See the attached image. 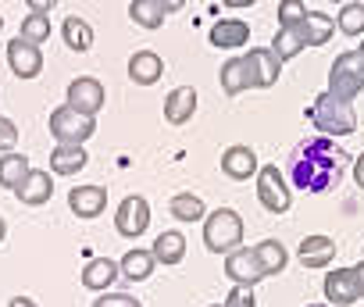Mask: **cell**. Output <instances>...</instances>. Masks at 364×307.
I'll use <instances>...</instances> for the list:
<instances>
[{"mask_svg":"<svg viewBox=\"0 0 364 307\" xmlns=\"http://www.w3.org/2000/svg\"><path fill=\"white\" fill-rule=\"evenodd\" d=\"M257 200H261V208L272 211V215H286V211H289L293 190L286 186L279 165H264V168L257 172Z\"/></svg>","mask_w":364,"mask_h":307,"instance_id":"6","label":"cell"},{"mask_svg":"<svg viewBox=\"0 0 364 307\" xmlns=\"http://www.w3.org/2000/svg\"><path fill=\"white\" fill-rule=\"evenodd\" d=\"M146 225H150V204H146L143 197H125V200L118 204V211H114V229H118V236L139 239V236L146 232Z\"/></svg>","mask_w":364,"mask_h":307,"instance_id":"9","label":"cell"},{"mask_svg":"<svg viewBox=\"0 0 364 307\" xmlns=\"http://www.w3.org/2000/svg\"><path fill=\"white\" fill-rule=\"evenodd\" d=\"M50 8H54V0H33L29 15H50Z\"/></svg>","mask_w":364,"mask_h":307,"instance_id":"38","label":"cell"},{"mask_svg":"<svg viewBox=\"0 0 364 307\" xmlns=\"http://www.w3.org/2000/svg\"><path fill=\"white\" fill-rule=\"evenodd\" d=\"M29 172H33V165L26 154H4L0 158V186L4 190H18L29 179Z\"/></svg>","mask_w":364,"mask_h":307,"instance_id":"28","label":"cell"},{"mask_svg":"<svg viewBox=\"0 0 364 307\" xmlns=\"http://www.w3.org/2000/svg\"><path fill=\"white\" fill-rule=\"evenodd\" d=\"M114 279H122V271H118V261H111V257H90L82 268V286L93 293H111Z\"/></svg>","mask_w":364,"mask_h":307,"instance_id":"18","label":"cell"},{"mask_svg":"<svg viewBox=\"0 0 364 307\" xmlns=\"http://www.w3.org/2000/svg\"><path fill=\"white\" fill-rule=\"evenodd\" d=\"M307 307H325V303H307Z\"/></svg>","mask_w":364,"mask_h":307,"instance_id":"44","label":"cell"},{"mask_svg":"<svg viewBox=\"0 0 364 307\" xmlns=\"http://www.w3.org/2000/svg\"><path fill=\"white\" fill-rule=\"evenodd\" d=\"M93 132H97V122L79 114L75 107L61 104L58 111H50V136L58 139V146H82Z\"/></svg>","mask_w":364,"mask_h":307,"instance_id":"5","label":"cell"},{"mask_svg":"<svg viewBox=\"0 0 364 307\" xmlns=\"http://www.w3.org/2000/svg\"><path fill=\"white\" fill-rule=\"evenodd\" d=\"M18 40H26L33 47H43L50 40V18L47 15H26L22 18V29H18Z\"/></svg>","mask_w":364,"mask_h":307,"instance_id":"32","label":"cell"},{"mask_svg":"<svg viewBox=\"0 0 364 307\" xmlns=\"http://www.w3.org/2000/svg\"><path fill=\"white\" fill-rule=\"evenodd\" d=\"M254 257H257L264 279H268V275H279V271L286 268V261H289V254H286V247H282L279 239H261V243L254 247Z\"/></svg>","mask_w":364,"mask_h":307,"instance_id":"27","label":"cell"},{"mask_svg":"<svg viewBox=\"0 0 364 307\" xmlns=\"http://www.w3.org/2000/svg\"><path fill=\"white\" fill-rule=\"evenodd\" d=\"M325 300L336 303V307H350L360 300V289H357V275L353 268H336L325 275Z\"/></svg>","mask_w":364,"mask_h":307,"instance_id":"11","label":"cell"},{"mask_svg":"<svg viewBox=\"0 0 364 307\" xmlns=\"http://www.w3.org/2000/svg\"><path fill=\"white\" fill-rule=\"evenodd\" d=\"M211 307H225V303H211Z\"/></svg>","mask_w":364,"mask_h":307,"instance_id":"46","label":"cell"},{"mask_svg":"<svg viewBox=\"0 0 364 307\" xmlns=\"http://www.w3.org/2000/svg\"><path fill=\"white\" fill-rule=\"evenodd\" d=\"M4 236H8V222H4V215H0V243H4Z\"/></svg>","mask_w":364,"mask_h":307,"instance_id":"42","label":"cell"},{"mask_svg":"<svg viewBox=\"0 0 364 307\" xmlns=\"http://www.w3.org/2000/svg\"><path fill=\"white\" fill-rule=\"evenodd\" d=\"M328 93L339 100H353L364 93V58L357 50H343L328 68Z\"/></svg>","mask_w":364,"mask_h":307,"instance_id":"4","label":"cell"},{"mask_svg":"<svg viewBox=\"0 0 364 307\" xmlns=\"http://www.w3.org/2000/svg\"><path fill=\"white\" fill-rule=\"evenodd\" d=\"M296 33H300L304 47H321V43L332 40V33H336V18H328L325 11H307V18L300 22Z\"/></svg>","mask_w":364,"mask_h":307,"instance_id":"22","label":"cell"},{"mask_svg":"<svg viewBox=\"0 0 364 307\" xmlns=\"http://www.w3.org/2000/svg\"><path fill=\"white\" fill-rule=\"evenodd\" d=\"M243 65H247L250 90H268L282 75V61L272 54V47H254L250 54H243Z\"/></svg>","mask_w":364,"mask_h":307,"instance_id":"7","label":"cell"},{"mask_svg":"<svg viewBox=\"0 0 364 307\" xmlns=\"http://www.w3.org/2000/svg\"><path fill=\"white\" fill-rule=\"evenodd\" d=\"M93 307H143L132 293H100L93 300Z\"/></svg>","mask_w":364,"mask_h":307,"instance_id":"36","label":"cell"},{"mask_svg":"<svg viewBox=\"0 0 364 307\" xmlns=\"http://www.w3.org/2000/svg\"><path fill=\"white\" fill-rule=\"evenodd\" d=\"M307 118L314 122V129H318V136H328V139H336V136H350V132H357V114H353V107H350L346 100H339V97H332L328 90L314 97V104H311V111H307Z\"/></svg>","mask_w":364,"mask_h":307,"instance_id":"2","label":"cell"},{"mask_svg":"<svg viewBox=\"0 0 364 307\" xmlns=\"http://www.w3.org/2000/svg\"><path fill=\"white\" fill-rule=\"evenodd\" d=\"M357 54H360V58H364V43H360V47H357Z\"/></svg>","mask_w":364,"mask_h":307,"instance_id":"43","label":"cell"},{"mask_svg":"<svg viewBox=\"0 0 364 307\" xmlns=\"http://www.w3.org/2000/svg\"><path fill=\"white\" fill-rule=\"evenodd\" d=\"M353 183H357V186L364 190V154H360V158L353 161Z\"/></svg>","mask_w":364,"mask_h":307,"instance_id":"39","label":"cell"},{"mask_svg":"<svg viewBox=\"0 0 364 307\" xmlns=\"http://www.w3.org/2000/svg\"><path fill=\"white\" fill-rule=\"evenodd\" d=\"M65 104L75 107V111L86 114V118H97V111L107 104V93H104L100 79H93V75H79V79L68 82V100H65Z\"/></svg>","mask_w":364,"mask_h":307,"instance_id":"8","label":"cell"},{"mask_svg":"<svg viewBox=\"0 0 364 307\" xmlns=\"http://www.w3.org/2000/svg\"><path fill=\"white\" fill-rule=\"evenodd\" d=\"M222 172H225L229 179H236V183H243V179L257 176V172H261V165H257L254 146H243V143L229 146V150L222 154Z\"/></svg>","mask_w":364,"mask_h":307,"instance_id":"12","label":"cell"},{"mask_svg":"<svg viewBox=\"0 0 364 307\" xmlns=\"http://www.w3.org/2000/svg\"><path fill=\"white\" fill-rule=\"evenodd\" d=\"M68 208L79 218H100L107 208V190L104 186H75V190H68Z\"/></svg>","mask_w":364,"mask_h":307,"instance_id":"16","label":"cell"},{"mask_svg":"<svg viewBox=\"0 0 364 307\" xmlns=\"http://www.w3.org/2000/svg\"><path fill=\"white\" fill-rule=\"evenodd\" d=\"M8 307H40V303H36L33 296H11V303H8Z\"/></svg>","mask_w":364,"mask_h":307,"instance_id":"40","label":"cell"},{"mask_svg":"<svg viewBox=\"0 0 364 307\" xmlns=\"http://www.w3.org/2000/svg\"><path fill=\"white\" fill-rule=\"evenodd\" d=\"M8 65H11V72H15L18 79H36V75L43 72V50L15 36V40L8 43Z\"/></svg>","mask_w":364,"mask_h":307,"instance_id":"10","label":"cell"},{"mask_svg":"<svg viewBox=\"0 0 364 307\" xmlns=\"http://www.w3.org/2000/svg\"><path fill=\"white\" fill-rule=\"evenodd\" d=\"M164 75V61L154 54V50H136L129 58V79L136 86H154L157 79Z\"/></svg>","mask_w":364,"mask_h":307,"instance_id":"21","label":"cell"},{"mask_svg":"<svg viewBox=\"0 0 364 307\" xmlns=\"http://www.w3.org/2000/svg\"><path fill=\"white\" fill-rule=\"evenodd\" d=\"M204 243L211 254H236L243 243V218L232 208H218L204 218Z\"/></svg>","mask_w":364,"mask_h":307,"instance_id":"3","label":"cell"},{"mask_svg":"<svg viewBox=\"0 0 364 307\" xmlns=\"http://www.w3.org/2000/svg\"><path fill=\"white\" fill-rule=\"evenodd\" d=\"M208 40H211V47H218V50H240V47H247V40H250V26H247L243 18H218V22L211 26Z\"/></svg>","mask_w":364,"mask_h":307,"instance_id":"13","label":"cell"},{"mask_svg":"<svg viewBox=\"0 0 364 307\" xmlns=\"http://www.w3.org/2000/svg\"><path fill=\"white\" fill-rule=\"evenodd\" d=\"M336 26H339L343 36H364V4H360V0H350V4L339 8Z\"/></svg>","mask_w":364,"mask_h":307,"instance_id":"31","label":"cell"},{"mask_svg":"<svg viewBox=\"0 0 364 307\" xmlns=\"http://www.w3.org/2000/svg\"><path fill=\"white\" fill-rule=\"evenodd\" d=\"M225 275H229L236 286H250V289L264 279V275H261V264H257V257H254L250 247H240L236 254L225 257Z\"/></svg>","mask_w":364,"mask_h":307,"instance_id":"14","label":"cell"},{"mask_svg":"<svg viewBox=\"0 0 364 307\" xmlns=\"http://www.w3.org/2000/svg\"><path fill=\"white\" fill-rule=\"evenodd\" d=\"M296 257H300L304 268H328L332 257H336V239L332 236H307L296 247Z\"/></svg>","mask_w":364,"mask_h":307,"instance_id":"20","label":"cell"},{"mask_svg":"<svg viewBox=\"0 0 364 307\" xmlns=\"http://www.w3.org/2000/svg\"><path fill=\"white\" fill-rule=\"evenodd\" d=\"M168 211L178 222H204L208 218V208H204V200L197 193H175L171 204H168Z\"/></svg>","mask_w":364,"mask_h":307,"instance_id":"29","label":"cell"},{"mask_svg":"<svg viewBox=\"0 0 364 307\" xmlns=\"http://www.w3.org/2000/svg\"><path fill=\"white\" fill-rule=\"evenodd\" d=\"M346 165H353V161L336 139L311 136V139L296 143V150L289 154V179L304 193H328L343 183Z\"/></svg>","mask_w":364,"mask_h":307,"instance_id":"1","label":"cell"},{"mask_svg":"<svg viewBox=\"0 0 364 307\" xmlns=\"http://www.w3.org/2000/svg\"><path fill=\"white\" fill-rule=\"evenodd\" d=\"M222 90L229 93V97H240L243 90H250V79H247V65H243V58H229L225 65H222Z\"/></svg>","mask_w":364,"mask_h":307,"instance_id":"30","label":"cell"},{"mask_svg":"<svg viewBox=\"0 0 364 307\" xmlns=\"http://www.w3.org/2000/svg\"><path fill=\"white\" fill-rule=\"evenodd\" d=\"M197 114V90L193 86H178L164 97V118L171 125H186Z\"/></svg>","mask_w":364,"mask_h":307,"instance_id":"19","label":"cell"},{"mask_svg":"<svg viewBox=\"0 0 364 307\" xmlns=\"http://www.w3.org/2000/svg\"><path fill=\"white\" fill-rule=\"evenodd\" d=\"M304 18H307V8L300 0H282L279 4V29H300Z\"/></svg>","mask_w":364,"mask_h":307,"instance_id":"34","label":"cell"},{"mask_svg":"<svg viewBox=\"0 0 364 307\" xmlns=\"http://www.w3.org/2000/svg\"><path fill=\"white\" fill-rule=\"evenodd\" d=\"M353 275H357V289H360V296H364V261L353 264Z\"/></svg>","mask_w":364,"mask_h":307,"instance_id":"41","label":"cell"},{"mask_svg":"<svg viewBox=\"0 0 364 307\" xmlns=\"http://www.w3.org/2000/svg\"><path fill=\"white\" fill-rule=\"evenodd\" d=\"M50 193H54V176H50L47 168H33L29 179L15 190V197H18L26 208H43V204L50 200Z\"/></svg>","mask_w":364,"mask_h":307,"instance_id":"17","label":"cell"},{"mask_svg":"<svg viewBox=\"0 0 364 307\" xmlns=\"http://www.w3.org/2000/svg\"><path fill=\"white\" fill-rule=\"evenodd\" d=\"M182 257H186V236H182L178 229H168V232H161V236L154 239V261H157V264L171 268V264H178Z\"/></svg>","mask_w":364,"mask_h":307,"instance_id":"23","label":"cell"},{"mask_svg":"<svg viewBox=\"0 0 364 307\" xmlns=\"http://www.w3.org/2000/svg\"><path fill=\"white\" fill-rule=\"evenodd\" d=\"M154 250H143V247H136V250H129L122 261H118V271H122V279H129V282H143V279H150L154 275Z\"/></svg>","mask_w":364,"mask_h":307,"instance_id":"25","label":"cell"},{"mask_svg":"<svg viewBox=\"0 0 364 307\" xmlns=\"http://www.w3.org/2000/svg\"><path fill=\"white\" fill-rule=\"evenodd\" d=\"M15 146H18V125L0 114V154H15Z\"/></svg>","mask_w":364,"mask_h":307,"instance_id":"35","label":"cell"},{"mask_svg":"<svg viewBox=\"0 0 364 307\" xmlns=\"http://www.w3.org/2000/svg\"><path fill=\"white\" fill-rule=\"evenodd\" d=\"M225 307H257V296L250 286H232L225 296Z\"/></svg>","mask_w":364,"mask_h":307,"instance_id":"37","label":"cell"},{"mask_svg":"<svg viewBox=\"0 0 364 307\" xmlns=\"http://www.w3.org/2000/svg\"><path fill=\"white\" fill-rule=\"evenodd\" d=\"M171 11H178L175 0H132L129 4V18L143 29H161Z\"/></svg>","mask_w":364,"mask_h":307,"instance_id":"15","label":"cell"},{"mask_svg":"<svg viewBox=\"0 0 364 307\" xmlns=\"http://www.w3.org/2000/svg\"><path fill=\"white\" fill-rule=\"evenodd\" d=\"M61 40H65L68 50L86 54V50L93 47V26H90L86 18H79V15H68V18L61 22Z\"/></svg>","mask_w":364,"mask_h":307,"instance_id":"24","label":"cell"},{"mask_svg":"<svg viewBox=\"0 0 364 307\" xmlns=\"http://www.w3.org/2000/svg\"><path fill=\"white\" fill-rule=\"evenodd\" d=\"M300 50H304V40H300L296 29H279V33H275V40H272V54H275L279 61H293Z\"/></svg>","mask_w":364,"mask_h":307,"instance_id":"33","label":"cell"},{"mask_svg":"<svg viewBox=\"0 0 364 307\" xmlns=\"http://www.w3.org/2000/svg\"><path fill=\"white\" fill-rule=\"evenodd\" d=\"M0 33H4V18H0Z\"/></svg>","mask_w":364,"mask_h":307,"instance_id":"45","label":"cell"},{"mask_svg":"<svg viewBox=\"0 0 364 307\" xmlns=\"http://www.w3.org/2000/svg\"><path fill=\"white\" fill-rule=\"evenodd\" d=\"M86 150L82 146H54L50 150V176H75L86 168Z\"/></svg>","mask_w":364,"mask_h":307,"instance_id":"26","label":"cell"}]
</instances>
